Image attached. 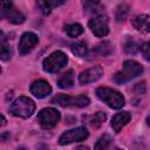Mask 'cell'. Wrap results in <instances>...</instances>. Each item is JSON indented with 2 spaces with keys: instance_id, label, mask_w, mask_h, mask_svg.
<instances>
[{
  "instance_id": "6da1fadb",
  "label": "cell",
  "mask_w": 150,
  "mask_h": 150,
  "mask_svg": "<svg viewBox=\"0 0 150 150\" xmlns=\"http://www.w3.org/2000/svg\"><path fill=\"white\" fill-rule=\"evenodd\" d=\"M143 73V67L134 61V60H127L123 62V69L121 71H117L114 76H112V80L118 83V84H122V83H125L128 81H130L131 79L141 75Z\"/></svg>"
},
{
  "instance_id": "7a4b0ae2",
  "label": "cell",
  "mask_w": 150,
  "mask_h": 150,
  "mask_svg": "<svg viewBox=\"0 0 150 150\" xmlns=\"http://www.w3.org/2000/svg\"><path fill=\"white\" fill-rule=\"evenodd\" d=\"M96 95L101 101H103L108 107H110L112 109H121L125 103L124 97L120 91L108 88V87L97 88Z\"/></svg>"
},
{
  "instance_id": "3957f363",
  "label": "cell",
  "mask_w": 150,
  "mask_h": 150,
  "mask_svg": "<svg viewBox=\"0 0 150 150\" xmlns=\"http://www.w3.org/2000/svg\"><path fill=\"white\" fill-rule=\"evenodd\" d=\"M35 111V103L32 98L21 96L16 98L11 107V112L20 118H28Z\"/></svg>"
},
{
  "instance_id": "277c9868",
  "label": "cell",
  "mask_w": 150,
  "mask_h": 150,
  "mask_svg": "<svg viewBox=\"0 0 150 150\" xmlns=\"http://www.w3.org/2000/svg\"><path fill=\"white\" fill-rule=\"evenodd\" d=\"M68 62L67 55L61 52V50H56L54 53H52L49 56H47L43 60V70L47 73H56L60 69H62Z\"/></svg>"
},
{
  "instance_id": "5b68a950",
  "label": "cell",
  "mask_w": 150,
  "mask_h": 150,
  "mask_svg": "<svg viewBox=\"0 0 150 150\" xmlns=\"http://www.w3.org/2000/svg\"><path fill=\"white\" fill-rule=\"evenodd\" d=\"M88 26L90 30L96 35L97 38H103L109 33V27H108V18L104 14V12L100 11L94 14V16L89 20Z\"/></svg>"
},
{
  "instance_id": "8992f818",
  "label": "cell",
  "mask_w": 150,
  "mask_h": 150,
  "mask_svg": "<svg viewBox=\"0 0 150 150\" xmlns=\"http://www.w3.org/2000/svg\"><path fill=\"white\" fill-rule=\"evenodd\" d=\"M52 103L59 104L61 107L83 108V107H87L90 103V101L87 96H83V95H80V96L75 97V96H68V95H64V94H60V95H56L55 97H53Z\"/></svg>"
},
{
  "instance_id": "52a82bcc",
  "label": "cell",
  "mask_w": 150,
  "mask_h": 150,
  "mask_svg": "<svg viewBox=\"0 0 150 150\" xmlns=\"http://www.w3.org/2000/svg\"><path fill=\"white\" fill-rule=\"evenodd\" d=\"M36 120L42 128L50 129L54 128L60 121V112L54 108H45L38 114Z\"/></svg>"
},
{
  "instance_id": "ba28073f",
  "label": "cell",
  "mask_w": 150,
  "mask_h": 150,
  "mask_svg": "<svg viewBox=\"0 0 150 150\" xmlns=\"http://www.w3.org/2000/svg\"><path fill=\"white\" fill-rule=\"evenodd\" d=\"M87 137H88V130L84 127H79V128L64 131L59 137V143L61 145H67V144H70V143H74V142L83 141Z\"/></svg>"
},
{
  "instance_id": "9c48e42d",
  "label": "cell",
  "mask_w": 150,
  "mask_h": 150,
  "mask_svg": "<svg viewBox=\"0 0 150 150\" xmlns=\"http://www.w3.org/2000/svg\"><path fill=\"white\" fill-rule=\"evenodd\" d=\"M38 43H39V38L35 33H32V32L23 33L20 41H19V47H18L19 54L26 55V54L30 53Z\"/></svg>"
},
{
  "instance_id": "30bf717a",
  "label": "cell",
  "mask_w": 150,
  "mask_h": 150,
  "mask_svg": "<svg viewBox=\"0 0 150 150\" xmlns=\"http://www.w3.org/2000/svg\"><path fill=\"white\" fill-rule=\"evenodd\" d=\"M103 75V69L100 66H95L93 68H89L84 71H82L79 75V82L81 84H88L91 82L97 81Z\"/></svg>"
},
{
  "instance_id": "8fae6325",
  "label": "cell",
  "mask_w": 150,
  "mask_h": 150,
  "mask_svg": "<svg viewBox=\"0 0 150 150\" xmlns=\"http://www.w3.org/2000/svg\"><path fill=\"white\" fill-rule=\"evenodd\" d=\"M30 93L38 97V98H43L46 96H48L50 93H52V87L50 84L45 81V80H38V81H34L32 84H30Z\"/></svg>"
},
{
  "instance_id": "7c38bea8",
  "label": "cell",
  "mask_w": 150,
  "mask_h": 150,
  "mask_svg": "<svg viewBox=\"0 0 150 150\" xmlns=\"http://www.w3.org/2000/svg\"><path fill=\"white\" fill-rule=\"evenodd\" d=\"M131 120V114L129 111H122L117 112L112 118H111V128L114 129L115 132H120Z\"/></svg>"
},
{
  "instance_id": "4fadbf2b",
  "label": "cell",
  "mask_w": 150,
  "mask_h": 150,
  "mask_svg": "<svg viewBox=\"0 0 150 150\" xmlns=\"http://www.w3.org/2000/svg\"><path fill=\"white\" fill-rule=\"evenodd\" d=\"M112 49L114 48L109 41H103V42H100L98 45H96V47H94V49L90 53V56H91V59L108 56L112 53Z\"/></svg>"
},
{
  "instance_id": "5bb4252c",
  "label": "cell",
  "mask_w": 150,
  "mask_h": 150,
  "mask_svg": "<svg viewBox=\"0 0 150 150\" xmlns=\"http://www.w3.org/2000/svg\"><path fill=\"white\" fill-rule=\"evenodd\" d=\"M131 23L134 25V27L144 33V34H148L150 32V25H149V15L148 14H141V15H137L132 19Z\"/></svg>"
},
{
  "instance_id": "9a60e30c",
  "label": "cell",
  "mask_w": 150,
  "mask_h": 150,
  "mask_svg": "<svg viewBox=\"0 0 150 150\" xmlns=\"http://www.w3.org/2000/svg\"><path fill=\"white\" fill-rule=\"evenodd\" d=\"M11 56H12V50L7 42V36L4 34V32L0 30V59L2 61H8Z\"/></svg>"
},
{
  "instance_id": "2e32d148",
  "label": "cell",
  "mask_w": 150,
  "mask_h": 150,
  "mask_svg": "<svg viewBox=\"0 0 150 150\" xmlns=\"http://www.w3.org/2000/svg\"><path fill=\"white\" fill-rule=\"evenodd\" d=\"M15 11L16 9H15L12 0H0V20H2L5 18L9 19Z\"/></svg>"
},
{
  "instance_id": "e0dca14e",
  "label": "cell",
  "mask_w": 150,
  "mask_h": 150,
  "mask_svg": "<svg viewBox=\"0 0 150 150\" xmlns=\"http://www.w3.org/2000/svg\"><path fill=\"white\" fill-rule=\"evenodd\" d=\"M57 84H59V87L62 88V89H68V88L73 87V84H74V71H73L71 69H69V70H67L66 73H63V74L59 77Z\"/></svg>"
},
{
  "instance_id": "ac0fdd59",
  "label": "cell",
  "mask_w": 150,
  "mask_h": 150,
  "mask_svg": "<svg viewBox=\"0 0 150 150\" xmlns=\"http://www.w3.org/2000/svg\"><path fill=\"white\" fill-rule=\"evenodd\" d=\"M70 49L73 52V54H75L79 57H84L88 54V47L86 45V42L83 41H77L70 45Z\"/></svg>"
},
{
  "instance_id": "d6986e66",
  "label": "cell",
  "mask_w": 150,
  "mask_h": 150,
  "mask_svg": "<svg viewBox=\"0 0 150 150\" xmlns=\"http://www.w3.org/2000/svg\"><path fill=\"white\" fill-rule=\"evenodd\" d=\"M64 30L70 38H76V36L81 35L84 29L80 23H69V25L64 26Z\"/></svg>"
},
{
  "instance_id": "ffe728a7",
  "label": "cell",
  "mask_w": 150,
  "mask_h": 150,
  "mask_svg": "<svg viewBox=\"0 0 150 150\" xmlns=\"http://www.w3.org/2000/svg\"><path fill=\"white\" fill-rule=\"evenodd\" d=\"M105 120H107V115H105V112L98 111V112H96V114L91 117V120H90V125H91L93 128L97 129V128H100V127L104 123Z\"/></svg>"
},
{
  "instance_id": "44dd1931",
  "label": "cell",
  "mask_w": 150,
  "mask_h": 150,
  "mask_svg": "<svg viewBox=\"0 0 150 150\" xmlns=\"http://www.w3.org/2000/svg\"><path fill=\"white\" fill-rule=\"evenodd\" d=\"M110 143H111V137L109 135L104 134L103 136H101L97 139V142H96V144H95L94 148L95 149H107V148H109Z\"/></svg>"
},
{
  "instance_id": "7402d4cb",
  "label": "cell",
  "mask_w": 150,
  "mask_h": 150,
  "mask_svg": "<svg viewBox=\"0 0 150 150\" xmlns=\"http://www.w3.org/2000/svg\"><path fill=\"white\" fill-rule=\"evenodd\" d=\"M36 7L45 15H48L52 12V5H50L49 0H36Z\"/></svg>"
},
{
  "instance_id": "603a6c76",
  "label": "cell",
  "mask_w": 150,
  "mask_h": 150,
  "mask_svg": "<svg viewBox=\"0 0 150 150\" xmlns=\"http://www.w3.org/2000/svg\"><path fill=\"white\" fill-rule=\"evenodd\" d=\"M124 50L128 53V54H136L138 50H139V47L137 45V42L132 39H128L124 43Z\"/></svg>"
},
{
  "instance_id": "cb8c5ba5",
  "label": "cell",
  "mask_w": 150,
  "mask_h": 150,
  "mask_svg": "<svg viewBox=\"0 0 150 150\" xmlns=\"http://www.w3.org/2000/svg\"><path fill=\"white\" fill-rule=\"evenodd\" d=\"M128 12H129V7H128V5H125V4L120 5V6L116 8V14H115L116 20H117V21H123V20L125 19Z\"/></svg>"
},
{
  "instance_id": "d4e9b609",
  "label": "cell",
  "mask_w": 150,
  "mask_h": 150,
  "mask_svg": "<svg viewBox=\"0 0 150 150\" xmlns=\"http://www.w3.org/2000/svg\"><path fill=\"white\" fill-rule=\"evenodd\" d=\"M100 0H82V6L86 11H89L98 5Z\"/></svg>"
},
{
  "instance_id": "484cf974",
  "label": "cell",
  "mask_w": 150,
  "mask_h": 150,
  "mask_svg": "<svg viewBox=\"0 0 150 150\" xmlns=\"http://www.w3.org/2000/svg\"><path fill=\"white\" fill-rule=\"evenodd\" d=\"M141 50H142V54H143L144 59L146 61H149L150 60V47H149V43L148 42L143 43V46L141 47Z\"/></svg>"
},
{
  "instance_id": "4316f807",
  "label": "cell",
  "mask_w": 150,
  "mask_h": 150,
  "mask_svg": "<svg viewBox=\"0 0 150 150\" xmlns=\"http://www.w3.org/2000/svg\"><path fill=\"white\" fill-rule=\"evenodd\" d=\"M66 1H67V0H49L52 7H57V6L62 5V4H64Z\"/></svg>"
},
{
  "instance_id": "83f0119b",
  "label": "cell",
  "mask_w": 150,
  "mask_h": 150,
  "mask_svg": "<svg viewBox=\"0 0 150 150\" xmlns=\"http://www.w3.org/2000/svg\"><path fill=\"white\" fill-rule=\"evenodd\" d=\"M7 123V121H6V118L2 116V115H0V127H2V125H5Z\"/></svg>"
},
{
  "instance_id": "f1b7e54d",
  "label": "cell",
  "mask_w": 150,
  "mask_h": 150,
  "mask_svg": "<svg viewBox=\"0 0 150 150\" xmlns=\"http://www.w3.org/2000/svg\"><path fill=\"white\" fill-rule=\"evenodd\" d=\"M0 73H1V69H0Z\"/></svg>"
}]
</instances>
